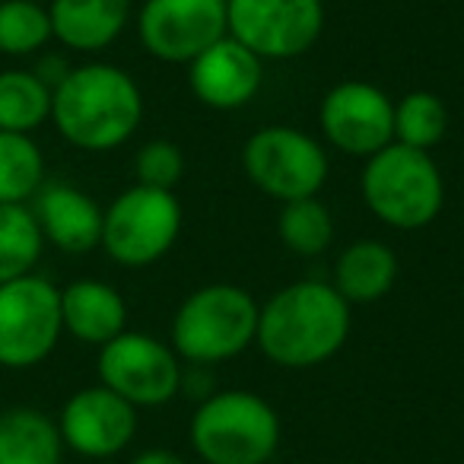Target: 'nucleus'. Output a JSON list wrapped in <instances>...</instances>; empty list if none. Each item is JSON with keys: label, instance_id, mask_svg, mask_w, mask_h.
I'll list each match as a JSON object with an SVG mask.
<instances>
[{"label": "nucleus", "instance_id": "nucleus-18", "mask_svg": "<svg viewBox=\"0 0 464 464\" xmlns=\"http://www.w3.org/2000/svg\"><path fill=\"white\" fill-rule=\"evenodd\" d=\"M398 280V255L379 239H360L334 261V290L350 305H369L388 296Z\"/></svg>", "mask_w": 464, "mask_h": 464}, {"label": "nucleus", "instance_id": "nucleus-5", "mask_svg": "<svg viewBox=\"0 0 464 464\" xmlns=\"http://www.w3.org/2000/svg\"><path fill=\"white\" fill-rule=\"evenodd\" d=\"M362 200L385 226L413 232L430 226L442 213V169L426 150L388 143L362 166Z\"/></svg>", "mask_w": 464, "mask_h": 464}, {"label": "nucleus", "instance_id": "nucleus-7", "mask_svg": "<svg viewBox=\"0 0 464 464\" xmlns=\"http://www.w3.org/2000/svg\"><path fill=\"white\" fill-rule=\"evenodd\" d=\"M242 169L248 181L267 198L290 204L299 198H318L331 172L324 147L303 128L267 124L255 130L242 147Z\"/></svg>", "mask_w": 464, "mask_h": 464}, {"label": "nucleus", "instance_id": "nucleus-6", "mask_svg": "<svg viewBox=\"0 0 464 464\" xmlns=\"http://www.w3.org/2000/svg\"><path fill=\"white\" fill-rule=\"evenodd\" d=\"M181 223L175 191L134 185L102 210V248L121 267H150L172 252Z\"/></svg>", "mask_w": 464, "mask_h": 464}, {"label": "nucleus", "instance_id": "nucleus-13", "mask_svg": "<svg viewBox=\"0 0 464 464\" xmlns=\"http://www.w3.org/2000/svg\"><path fill=\"white\" fill-rule=\"evenodd\" d=\"M137 407L105 385H90L64 401L58 430L64 449L83 458L121 455L137 436Z\"/></svg>", "mask_w": 464, "mask_h": 464}, {"label": "nucleus", "instance_id": "nucleus-15", "mask_svg": "<svg viewBox=\"0 0 464 464\" xmlns=\"http://www.w3.org/2000/svg\"><path fill=\"white\" fill-rule=\"evenodd\" d=\"M102 210L96 198L64 181H45L33 198V213L45 242L67 255H86L102 246Z\"/></svg>", "mask_w": 464, "mask_h": 464}, {"label": "nucleus", "instance_id": "nucleus-1", "mask_svg": "<svg viewBox=\"0 0 464 464\" xmlns=\"http://www.w3.org/2000/svg\"><path fill=\"white\" fill-rule=\"evenodd\" d=\"M350 324V303L334 284L299 280L258 309L255 343L280 369H315L341 353Z\"/></svg>", "mask_w": 464, "mask_h": 464}, {"label": "nucleus", "instance_id": "nucleus-21", "mask_svg": "<svg viewBox=\"0 0 464 464\" xmlns=\"http://www.w3.org/2000/svg\"><path fill=\"white\" fill-rule=\"evenodd\" d=\"M42 252H45V236L33 207L0 204V284L33 274Z\"/></svg>", "mask_w": 464, "mask_h": 464}, {"label": "nucleus", "instance_id": "nucleus-27", "mask_svg": "<svg viewBox=\"0 0 464 464\" xmlns=\"http://www.w3.org/2000/svg\"><path fill=\"white\" fill-rule=\"evenodd\" d=\"M130 464H188V461L172 449H147V451H140Z\"/></svg>", "mask_w": 464, "mask_h": 464}, {"label": "nucleus", "instance_id": "nucleus-2", "mask_svg": "<svg viewBox=\"0 0 464 464\" xmlns=\"http://www.w3.org/2000/svg\"><path fill=\"white\" fill-rule=\"evenodd\" d=\"M143 121V92L128 71L105 61L71 67L52 92V124L71 147L109 153Z\"/></svg>", "mask_w": 464, "mask_h": 464}, {"label": "nucleus", "instance_id": "nucleus-28", "mask_svg": "<svg viewBox=\"0 0 464 464\" xmlns=\"http://www.w3.org/2000/svg\"><path fill=\"white\" fill-rule=\"evenodd\" d=\"M35 4H42V0H35Z\"/></svg>", "mask_w": 464, "mask_h": 464}, {"label": "nucleus", "instance_id": "nucleus-12", "mask_svg": "<svg viewBox=\"0 0 464 464\" xmlns=\"http://www.w3.org/2000/svg\"><path fill=\"white\" fill-rule=\"evenodd\" d=\"M318 124L334 150L369 160L394 140V102L375 83L343 80L324 92Z\"/></svg>", "mask_w": 464, "mask_h": 464}, {"label": "nucleus", "instance_id": "nucleus-4", "mask_svg": "<svg viewBox=\"0 0 464 464\" xmlns=\"http://www.w3.org/2000/svg\"><path fill=\"white\" fill-rule=\"evenodd\" d=\"M255 296L236 284H207L188 293L172 318V350L188 366H217L246 353L258 334Z\"/></svg>", "mask_w": 464, "mask_h": 464}, {"label": "nucleus", "instance_id": "nucleus-17", "mask_svg": "<svg viewBox=\"0 0 464 464\" xmlns=\"http://www.w3.org/2000/svg\"><path fill=\"white\" fill-rule=\"evenodd\" d=\"M134 0H48L52 33L67 52L92 54L121 39Z\"/></svg>", "mask_w": 464, "mask_h": 464}, {"label": "nucleus", "instance_id": "nucleus-10", "mask_svg": "<svg viewBox=\"0 0 464 464\" xmlns=\"http://www.w3.org/2000/svg\"><path fill=\"white\" fill-rule=\"evenodd\" d=\"M99 385L121 394L128 404L162 407L181 392V356L147 331H121L99 347Z\"/></svg>", "mask_w": 464, "mask_h": 464}, {"label": "nucleus", "instance_id": "nucleus-9", "mask_svg": "<svg viewBox=\"0 0 464 464\" xmlns=\"http://www.w3.org/2000/svg\"><path fill=\"white\" fill-rule=\"evenodd\" d=\"M226 33L261 61H290L324 33L322 0H226Z\"/></svg>", "mask_w": 464, "mask_h": 464}, {"label": "nucleus", "instance_id": "nucleus-11", "mask_svg": "<svg viewBox=\"0 0 464 464\" xmlns=\"http://www.w3.org/2000/svg\"><path fill=\"white\" fill-rule=\"evenodd\" d=\"M143 48L162 64H191L226 33V0H143L137 14Z\"/></svg>", "mask_w": 464, "mask_h": 464}, {"label": "nucleus", "instance_id": "nucleus-24", "mask_svg": "<svg viewBox=\"0 0 464 464\" xmlns=\"http://www.w3.org/2000/svg\"><path fill=\"white\" fill-rule=\"evenodd\" d=\"M445 134H449V109L436 92L417 90L394 102V143L432 153V147H439Z\"/></svg>", "mask_w": 464, "mask_h": 464}, {"label": "nucleus", "instance_id": "nucleus-20", "mask_svg": "<svg viewBox=\"0 0 464 464\" xmlns=\"http://www.w3.org/2000/svg\"><path fill=\"white\" fill-rule=\"evenodd\" d=\"M45 121H52V86L26 67L0 71V130L33 134Z\"/></svg>", "mask_w": 464, "mask_h": 464}, {"label": "nucleus", "instance_id": "nucleus-16", "mask_svg": "<svg viewBox=\"0 0 464 464\" xmlns=\"http://www.w3.org/2000/svg\"><path fill=\"white\" fill-rule=\"evenodd\" d=\"M61 324L73 341L105 347L128 331V303L105 280L80 277L61 290Z\"/></svg>", "mask_w": 464, "mask_h": 464}, {"label": "nucleus", "instance_id": "nucleus-19", "mask_svg": "<svg viewBox=\"0 0 464 464\" xmlns=\"http://www.w3.org/2000/svg\"><path fill=\"white\" fill-rule=\"evenodd\" d=\"M64 439L58 420L35 407H7L0 413V464H61Z\"/></svg>", "mask_w": 464, "mask_h": 464}, {"label": "nucleus", "instance_id": "nucleus-25", "mask_svg": "<svg viewBox=\"0 0 464 464\" xmlns=\"http://www.w3.org/2000/svg\"><path fill=\"white\" fill-rule=\"evenodd\" d=\"M54 39L52 16L35 0H0V54L29 58Z\"/></svg>", "mask_w": 464, "mask_h": 464}, {"label": "nucleus", "instance_id": "nucleus-3", "mask_svg": "<svg viewBox=\"0 0 464 464\" xmlns=\"http://www.w3.org/2000/svg\"><path fill=\"white\" fill-rule=\"evenodd\" d=\"M194 455L204 464H267L280 449V417L255 392H213L191 413Z\"/></svg>", "mask_w": 464, "mask_h": 464}, {"label": "nucleus", "instance_id": "nucleus-8", "mask_svg": "<svg viewBox=\"0 0 464 464\" xmlns=\"http://www.w3.org/2000/svg\"><path fill=\"white\" fill-rule=\"evenodd\" d=\"M61 334V290L52 280L26 274L0 284V366H39L54 353Z\"/></svg>", "mask_w": 464, "mask_h": 464}, {"label": "nucleus", "instance_id": "nucleus-26", "mask_svg": "<svg viewBox=\"0 0 464 464\" xmlns=\"http://www.w3.org/2000/svg\"><path fill=\"white\" fill-rule=\"evenodd\" d=\"M134 175H137V185L175 191L179 181L185 179V153L172 140H150L137 150Z\"/></svg>", "mask_w": 464, "mask_h": 464}, {"label": "nucleus", "instance_id": "nucleus-23", "mask_svg": "<svg viewBox=\"0 0 464 464\" xmlns=\"http://www.w3.org/2000/svg\"><path fill=\"white\" fill-rule=\"evenodd\" d=\"M277 236L290 252L303 258L324 255L334 242V217L328 204L318 198H299L280 207L277 213Z\"/></svg>", "mask_w": 464, "mask_h": 464}, {"label": "nucleus", "instance_id": "nucleus-22", "mask_svg": "<svg viewBox=\"0 0 464 464\" xmlns=\"http://www.w3.org/2000/svg\"><path fill=\"white\" fill-rule=\"evenodd\" d=\"M45 185V156L33 134L0 130V204H29Z\"/></svg>", "mask_w": 464, "mask_h": 464}, {"label": "nucleus", "instance_id": "nucleus-14", "mask_svg": "<svg viewBox=\"0 0 464 464\" xmlns=\"http://www.w3.org/2000/svg\"><path fill=\"white\" fill-rule=\"evenodd\" d=\"M188 86L207 109L236 111L261 92L265 61L232 35H223L188 64Z\"/></svg>", "mask_w": 464, "mask_h": 464}]
</instances>
